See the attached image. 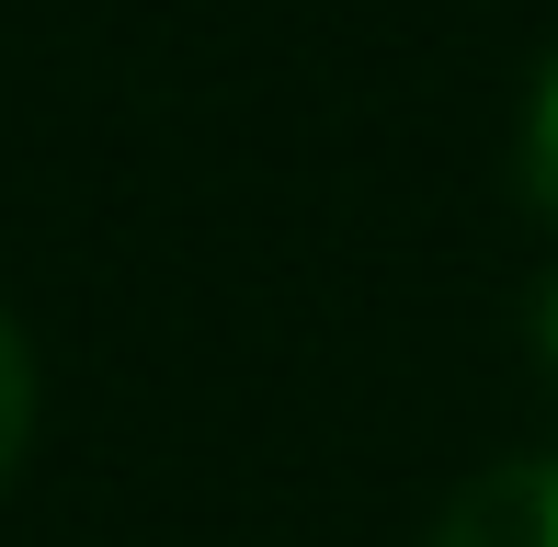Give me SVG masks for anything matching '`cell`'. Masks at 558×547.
Listing matches in <instances>:
<instances>
[{
  "instance_id": "1",
  "label": "cell",
  "mask_w": 558,
  "mask_h": 547,
  "mask_svg": "<svg viewBox=\"0 0 558 547\" xmlns=\"http://www.w3.org/2000/svg\"><path fill=\"white\" fill-rule=\"evenodd\" d=\"M434 547H558V457H501L445 502Z\"/></svg>"
},
{
  "instance_id": "2",
  "label": "cell",
  "mask_w": 558,
  "mask_h": 547,
  "mask_svg": "<svg viewBox=\"0 0 558 547\" xmlns=\"http://www.w3.org/2000/svg\"><path fill=\"white\" fill-rule=\"evenodd\" d=\"M23 445H35V354H23V331L0 319V479L23 467Z\"/></svg>"
},
{
  "instance_id": "4",
  "label": "cell",
  "mask_w": 558,
  "mask_h": 547,
  "mask_svg": "<svg viewBox=\"0 0 558 547\" xmlns=\"http://www.w3.org/2000/svg\"><path fill=\"white\" fill-rule=\"evenodd\" d=\"M536 342H547V377H558V296H547V308H536Z\"/></svg>"
},
{
  "instance_id": "3",
  "label": "cell",
  "mask_w": 558,
  "mask_h": 547,
  "mask_svg": "<svg viewBox=\"0 0 558 547\" xmlns=\"http://www.w3.org/2000/svg\"><path fill=\"white\" fill-rule=\"evenodd\" d=\"M524 206L558 217V58H547L536 104H524Z\"/></svg>"
}]
</instances>
